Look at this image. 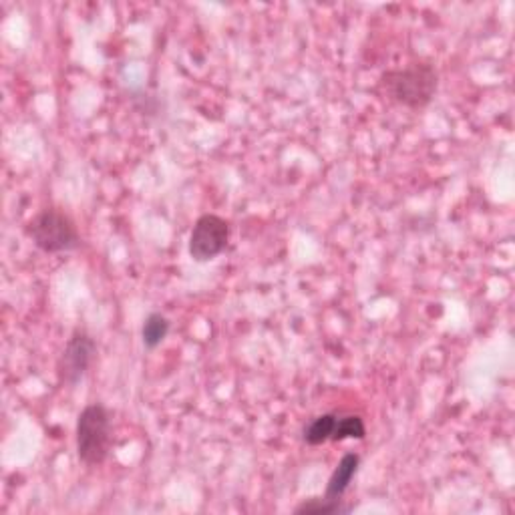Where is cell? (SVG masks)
Here are the masks:
<instances>
[{"instance_id": "cell-2", "label": "cell", "mask_w": 515, "mask_h": 515, "mask_svg": "<svg viewBox=\"0 0 515 515\" xmlns=\"http://www.w3.org/2000/svg\"><path fill=\"white\" fill-rule=\"evenodd\" d=\"M29 240L47 254L73 252L81 246L77 224L69 214L57 208H45L27 224Z\"/></svg>"}, {"instance_id": "cell-9", "label": "cell", "mask_w": 515, "mask_h": 515, "mask_svg": "<svg viewBox=\"0 0 515 515\" xmlns=\"http://www.w3.org/2000/svg\"><path fill=\"white\" fill-rule=\"evenodd\" d=\"M347 511H351V507L326 497H310L294 507L296 515H334V513H347Z\"/></svg>"}, {"instance_id": "cell-1", "label": "cell", "mask_w": 515, "mask_h": 515, "mask_svg": "<svg viewBox=\"0 0 515 515\" xmlns=\"http://www.w3.org/2000/svg\"><path fill=\"white\" fill-rule=\"evenodd\" d=\"M439 85V75L429 63H411L405 69H393L383 73L381 91L383 95L401 107L419 111L425 109Z\"/></svg>"}, {"instance_id": "cell-4", "label": "cell", "mask_w": 515, "mask_h": 515, "mask_svg": "<svg viewBox=\"0 0 515 515\" xmlns=\"http://www.w3.org/2000/svg\"><path fill=\"white\" fill-rule=\"evenodd\" d=\"M230 232V224L216 214H204L202 218H198L190 234L188 246L192 260L206 264L218 258L228 248Z\"/></svg>"}, {"instance_id": "cell-10", "label": "cell", "mask_w": 515, "mask_h": 515, "mask_svg": "<svg viewBox=\"0 0 515 515\" xmlns=\"http://www.w3.org/2000/svg\"><path fill=\"white\" fill-rule=\"evenodd\" d=\"M367 427L359 415H347L338 417L332 439L330 441H347V439H365Z\"/></svg>"}, {"instance_id": "cell-6", "label": "cell", "mask_w": 515, "mask_h": 515, "mask_svg": "<svg viewBox=\"0 0 515 515\" xmlns=\"http://www.w3.org/2000/svg\"><path fill=\"white\" fill-rule=\"evenodd\" d=\"M359 467H361V457H359L357 453L342 455V459L338 461L336 469L332 471V475H330V479H328L324 497H326V499H332V501H340V497L347 493L349 485L353 483V479H355Z\"/></svg>"}, {"instance_id": "cell-3", "label": "cell", "mask_w": 515, "mask_h": 515, "mask_svg": "<svg viewBox=\"0 0 515 515\" xmlns=\"http://www.w3.org/2000/svg\"><path fill=\"white\" fill-rule=\"evenodd\" d=\"M111 451V417L101 403L87 405L77 419V455L85 465L105 463Z\"/></svg>"}, {"instance_id": "cell-8", "label": "cell", "mask_w": 515, "mask_h": 515, "mask_svg": "<svg viewBox=\"0 0 515 515\" xmlns=\"http://www.w3.org/2000/svg\"><path fill=\"white\" fill-rule=\"evenodd\" d=\"M169 326L171 324L163 314H159V312L149 314L143 322V328H141V340H143L145 349H149V351L157 349L161 342L167 338Z\"/></svg>"}, {"instance_id": "cell-5", "label": "cell", "mask_w": 515, "mask_h": 515, "mask_svg": "<svg viewBox=\"0 0 515 515\" xmlns=\"http://www.w3.org/2000/svg\"><path fill=\"white\" fill-rule=\"evenodd\" d=\"M95 357H97L95 340L85 330H75L67 342L57 367L59 383L69 389L79 385L87 377L89 369L93 367Z\"/></svg>"}, {"instance_id": "cell-7", "label": "cell", "mask_w": 515, "mask_h": 515, "mask_svg": "<svg viewBox=\"0 0 515 515\" xmlns=\"http://www.w3.org/2000/svg\"><path fill=\"white\" fill-rule=\"evenodd\" d=\"M336 421H338V415H334V413H324V415L312 419L302 431L304 443L310 447H318V445L330 441Z\"/></svg>"}]
</instances>
